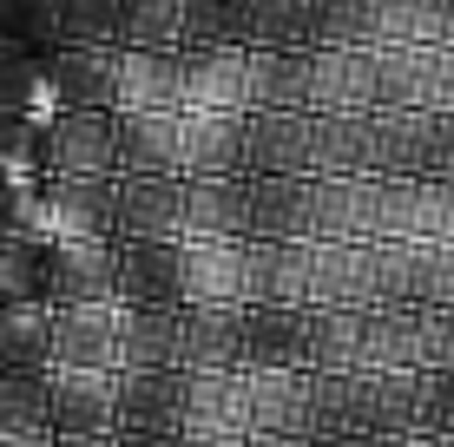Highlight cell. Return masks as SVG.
Wrapping results in <instances>:
<instances>
[{
  "mask_svg": "<svg viewBox=\"0 0 454 447\" xmlns=\"http://www.w3.org/2000/svg\"><path fill=\"white\" fill-rule=\"evenodd\" d=\"M46 165H53V178H106L113 165L125 158L119 132L106 112H59L53 126H46Z\"/></svg>",
  "mask_w": 454,
  "mask_h": 447,
  "instance_id": "cell-1",
  "label": "cell"
},
{
  "mask_svg": "<svg viewBox=\"0 0 454 447\" xmlns=\"http://www.w3.org/2000/svg\"><path fill=\"white\" fill-rule=\"evenodd\" d=\"M46 289H53L59 310L113 303L119 264H113V250H99V237H92V243H53V250H46Z\"/></svg>",
  "mask_w": 454,
  "mask_h": 447,
  "instance_id": "cell-2",
  "label": "cell"
},
{
  "mask_svg": "<svg viewBox=\"0 0 454 447\" xmlns=\"http://www.w3.org/2000/svg\"><path fill=\"white\" fill-rule=\"evenodd\" d=\"M46 289V250L27 237H0V303H34Z\"/></svg>",
  "mask_w": 454,
  "mask_h": 447,
  "instance_id": "cell-3",
  "label": "cell"
}]
</instances>
